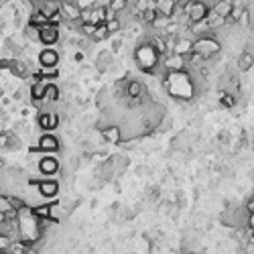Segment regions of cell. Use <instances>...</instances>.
<instances>
[{
    "label": "cell",
    "instance_id": "6da1fadb",
    "mask_svg": "<svg viewBox=\"0 0 254 254\" xmlns=\"http://www.w3.org/2000/svg\"><path fill=\"white\" fill-rule=\"evenodd\" d=\"M163 86L167 88L169 96L173 100H179V102L189 100L195 93V82L185 69L183 71H169L163 77Z\"/></svg>",
    "mask_w": 254,
    "mask_h": 254
},
{
    "label": "cell",
    "instance_id": "7a4b0ae2",
    "mask_svg": "<svg viewBox=\"0 0 254 254\" xmlns=\"http://www.w3.org/2000/svg\"><path fill=\"white\" fill-rule=\"evenodd\" d=\"M163 55H161V51H159L153 43L149 41H144L137 47L135 51V61L139 65V69L140 71H146V73H155L159 69V63H161Z\"/></svg>",
    "mask_w": 254,
    "mask_h": 254
},
{
    "label": "cell",
    "instance_id": "3957f363",
    "mask_svg": "<svg viewBox=\"0 0 254 254\" xmlns=\"http://www.w3.org/2000/svg\"><path fill=\"white\" fill-rule=\"evenodd\" d=\"M222 45L218 41V37L213 35V33H208V35H202V37H197L195 39V43H193V51L199 53L202 57H206V61L213 59L220 53Z\"/></svg>",
    "mask_w": 254,
    "mask_h": 254
},
{
    "label": "cell",
    "instance_id": "277c9868",
    "mask_svg": "<svg viewBox=\"0 0 254 254\" xmlns=\"http://www.w3.org/2000/svg\"><path fill=\"white\" fill-rule=\"evenodd\" d=\"M161 63L165 65L167 71H183V69L189 68V57L181 55V53H175V51H169L163 55Z\"/></svg>",
    "mask_w": 254,
    "mask_h": 254
},
{
    "label": "cell",
    "instance_id": "5b68a950",
    "mask_svg": "<svg viewBox=\"0 0 254 254\" xmlns=\"http://www.w3.org/2000/svg\"><path fill=\"white\" fill-rule=\"evenodd\" d=\"M59 39H61L59 24H53V23H49V24L41 26V43H43V45L51 47V45H55V43L59 41Z\"/></svg>",
    "mask_w": 254,
    "mask_h": 254
},
{
    "label": "cell",
    "instance_id": "8992f818",
    "mask_svg": "<svg viewBox=\"0 0 254 254\" xmlns=\"http://www.w3.org/2000/svg\"><path fill=\"white\" fill-rule=\"evenodd\" d=\"M37 124L43 130H53L59 126V114L57 112H49V110H41L37 114Z\"/></svg>",
    "mask_w": 254,
    "mask_h": 254
},
{
    "label": "cell",
    "instance_id": "52a82bcc",
    "mask_svg": "<svg viewBox=\"0 0 254 254\" xmlns=\"http://www.w3.org/2000/svg\"><path fill=\"white\" fill-rule=\"evenodd\" d=\"M37 144H39V149H41V153H57L59 146H61V144H59V139H57L55 135H51L49 130L45 132V135L39 137Z\"/></svg>",
    "mask_w": 254,
    "mask_h": 254
},
{
    "label": "cell",
    "instance_id": "ba28073f",
    "mask_svg": "<svg viewBox=\"0 0 254 254\" xmlns=\"http://www.w3.org/2000/svg\"><path fill=\"white\" fill-rule=\"evenodd\" d=\"M193 43H195V39H189V37H185L183 33H179V35L175 37V43H173V49H171V51L181 53V55L189 57L191 53H193Z\"/></svg>",
    "mask_w": 254,
    "mask_h": 254
},
{
    "label": "cell",
    "instance_id": "9c48e42d",
    "mask_svg": "<svg viewBox=\"0 0 254 254\" xmlns=\"http://www.w3.org/2000/svg\"><path fill=\"white\" fill-rule=\"evenodd\" d=\"M37 169H39V173L41 175H55V173L61 169V165H59V161L55 157H41L39 159V163H37Z\"/></svg>",
    "mask_w": 254,
    "mask_h": 254
},
{
    "label": "cell",
    "instance_id": "30bf717a",
    "mask_svg": "<svg viewBox=\"0 0 254 254\" xmlns=\"http://www.w3.org/2000/svg\"><path fill=\"white\" fill-rule=\"evenodd\" d=\"M61 10L65 12L68 21H82L84 8L77 4V0H61Z\"/></svg>",
    "mask_w": 254,
    "mask_h": 254
},
{
    "label": "cell",
    "instance_id": "8fae6325",
    "mask_svg": "<svg viewBox=\"0 0 254 254\" xmlns=\"http://www.w3.org/2000/svg\"><path fill=\"white\" fill-rule=\"evenodd\" d=\"M102 139L110 144H118L124 140V135H122V128L116 126V124H108L104 130H102Z\"/></svg>",
    "mask_w": 254,
    "mask_h": 254
},
{
    "label": "cell",
    "instance_id": "7c38bea8",
    "mask_svg": "<svg viewBox=\"0 0 254 254\" xmlns=\"http://www.w3.org/2000/svg\"><path fill=\"white\" fill-rule=\"evenodd\" d=\"M37 191L41 193L43 197H55L59 193V181L55 179H45V181H39L37 185Z\"/></svg>",
    "mask_w": 254,
    "mask_h": 254
},
{
    "label": "cell",
    "instance_id": "4fadbf2b",
    "mask_svg": "<svg viewBox=\"0 0 254 254\" xmlns=\"http://www.w3.org/2000/svg\"><path fill=\"white\" fill-rule=\"evenodd\" d=\"M59 59H61L59 51H55L53 47H47V49H43L41 53H39V57H37L39 65H57V63H59Z\"/></svg>",
    "mask_w": 254,
    "mask_h": 254
},
{
    "label": "cell",
    "instance_id": "5bb4252c",
    "mask_svg": "<svg viewBox=\"0 0 254 254\" xmlns=\"http://www.w3.org/2000/svg\"><path fill=\"white\" fill-rule=\"evenodd\" d=\"M177 6L179 4L175 2V0H155V8H157L159 15H165V17H171V19H173V15H175Z\"/></svg>",
    "mask_w": 254,
    "mask_h": 254
},
{
    "label": "cell",
    "instance_id": "9a60e30c",
    "mask_svg": "<svg viewBox=\"0 0 254 254\" xmlns=\"http://www.w3.org/2000/svg\"><path fill=\"white\" fill-rule=\"evenodd\" d=\"M211 10L222 19H228L232 15V10H234V2L232 0H218V2H213Z\"/></svg>",
    "mask_w": 254,
    "mask_h": 254
},
{
    "label": "cell",
    "instance_id": "2e32d148",
    "mask_svg": "<svg viewBox=\"0 0 254 254\" xmlns=\"http://www.w3.org/2000/svg\"><path fill=\"white\" fill-rule=\"evenodd\" d=\"M144 96V84L139 82V79H130L126 86V98L135 100V98H142Z\"/></svg>",
    "mask_w": 254,
    "mask_h": 254
},
{
    "label": "cell",
    "instance_id": "e0dca14e",
    "mask_svg": "<svg viewBox=\"0 0 254 254\" xmlns=\"http://www.w3.org/2000/svg\"><path fill=\"white\" fill-rule=\"evenodd\" d=\"M114 63V51H100V55L96 59V68L98 71H106Z\"/></svg>",
    "mask_w": 254,
    "mask_h": 254
},
{
    "label": "cell",
    "instance_id": "ac0fdd59",
    "mask_svg": "<svg viewBox=\"0 0 254 254\" xmlns=\"http://www.w3.org/2000/svg\"><path fill=\"white\" fill-rule=\"evenodd\" d=\"M252 65H254V51L246 49V51L240 53V57H238V69L240 71H248Z\"/></svg>",
    "mask_w": 254,
    "mask_h": 254
},
{
    "label": "cell",
    "instance_id": "d6986e66",
    "mask_svg": "<svg viewBox=\"0 0 254 254\" xmlns=\"http://www.w3.org/2000/svg\"><path fill=\"white\" fill-rule=\"evenodd\" d=\"M23 35L26 41H31V43H41V26H35V24H26L24 29H23Z\"/></svg>",
    "mask_w": 254,
    "mask_h": 254
},
{
    "label": "cell",
    "instance_id": "ffe728a7",
    "mask_svg": "<svg viewBox=\"0 0 254 254\" xmlns=\"http://www.w3.org/2000/svg\"><path fill=\"white\" fill-rule=\"evenodd\" d=\"M29 23L35 24V26H45V24L51 23V17L47 15V12H43V10H33L31 17H29Z\"/></svg>",
    "mask_w": 254,
    "mask_h": 254
},
{
    "label": "cell",
    "instance_id": "44dd1931",
    "mask_svg": "<svg viewBox=\"0 0 254 254\" xmlns=\"http://www.w3.org/2000/svg\"><path fill=\"white\" fill-rule=\"evenodd\" d=\"M59 98H61V92H59L57 84H49L45 90V96H43L45 104H55V102H59Z\"/></svg>",
    "mask_w": 254,
    "mask_h": 254
},
{
    "label": "cell",
    "instance_id": "7402d4cb",
    "mask_svg": "<svg viewBox=\"0 0 254 254\" xmlns=\"http://www.w3.org/2000/svg\"><path fill=\"white\" fill-rule=\"evenodd\" d=\"M110 35H112V33L108 31V24L102 23V24L96 26V31H93V35H92L90 39H92V41H96V43H98V41H104V39H108Z\"/></svg>",
    "mask_w": 254,
    "mask_h": 254
},
{
    "label": "cell",
    "instance_id": "603a6c76",
    "mask_svg": "<svg viewBox=\"0 0 254 254\" xmlns=\"http://www.w3.org/2000/svg\"><path fill=\"white\" fill-rule=\"evenodd\" d=\"M41 77H47V79H51V77H57V65H39V71H37Z\"/></svg>",
    "mask_w": 254,
    "mask_h": 254
},
{
    "label": "cell",
    "instance_id": "cb8c5ba5",
    "mask_svg": "<svg viewBox=\"0 0 254 254\" xmlns=\"http://www.w3.org/2000/svg\"><path fill=\"white\" fill-rule=\"evenodd\" d=\"M35 209V216L39 218V220H49L51 218V206H35L33 208Z\"/></svg>",
    "mask_w": 254,
    "mask_h": 254
},
{
    "label": "cell",
    "instance_id": "d4e9b609",
    "mask_svg": "<svg viewBox=\"0 0 254 254\" xmlns=\"http://www.w3.org/2000/svg\"><path fill=\"white\" fill-rule=\"evenodd\" d=\"M106 24H108V31H110L112 35H116V33H120V31H122V21H120V17H114V19H110V21L106 23Z\"/></svg>",
    "mask_w": 254,
    "mask_h": 254
},
{
    "label": "cell",
    "instance_id": "484cf974",
    "mask_svg": "<svg viewBox=\"0 0 254 254\" xmlns=\"http://www.w3.org/2000/svg\"><path fill=\"white\" fill-rule=\"evenodd\" d=\"M12 208V202H10V197H6V195H2L0 197V213H6V211H10Z\"/></svg>",
    "mask_w": 254,
    "mask_h": 254
},
{
    "label": "cell",
    "instance_id": "4316f807",
    "mask_svg": "<svg viewBox=\"0 0 254 254\" xmlns=\"http://www.w3.org/2000/svg\"><path fill=\"white\" fill-rule=\"evenodd\" d=\"M77 4L82 8H93L96 6V0H77Z\"/></svg>",
    "mask_w": 254,
    "mask_h": 254
},
{
    "label": "cell",
    "instance_id": "83f0119b",
    "mask_svg": "<svg viewBox=\"0 0 254 254\" xmlns=\"http://www.w3.org/2000/svg\"><path fill=\"white\" fill-rule=\"evenodd\" d=\"M10 202H12V206H15L17 209H21L23 206H26V204H24V199H19V197H10Z\"/></svg>",
    "mask_w": 254,
    "mask_h": 254
},
{
    "label": "cell",
    "instance_id": "f1b7e54d",
    "mask_svg": "<svg viewBox=\"0 0 254 254\" xmlns=\"http://www.w3.org/2000/svg\"><path fill=\"white\" fill-rule=\"evenodd\" d=\"M112 0H96V6H102V8H110Z\"/></svg>",
    "mask_w": 254,
    "mask_h": 254
},
{
    "label": "cell",
    "instance_id": "f546056e",
    "mask_svg": "<svg viewBox=\"0 0 254 254\" xmlns=\"http://www.w3.org/2000/svg\"><path fill=\"white\" fill-rule=\"evenodd\" d=\"M248 230L254 234V211H252L250 216H248Z\"/></svg>",
    "mask_w": 254,
    "mask_h": 254
},
{
    "label": "cell",
    "instance_id": "4dcf8cb0",
    "mask_svg": "<svg viewBox=\"0 0 254 254\" xmlns=\"http://www.w3.org/2000/svg\"><path fill=\"white\" fill-rule=\"evenodd\" d=\"M6 2H8V0H2V6H4V4H6Z\"/></svg>",
    "mask_w": 254,
    "mask_h": 254
},
{
    "label": "cell",
    "instance_id": "1f68e13d",
    "mask_svg": "<svg viewBox=\"0 0 254 254\" xmlns=\"http://www.w3.org/2000/svg\"><path fill=\"white\" fill-rule=\"evenodd\" d=\"M252 29H254V24H252Z\"/></svg>",
    "mask_w": 254,
    "mask_h": 254
},
{
    "label": "cell",
    "instance_id": "d6a6232c",
    "mask_svg": "<svg viewBox=\"0 0 254 254\" xmlns=\"http://www.w3.org/2000/svg\"><path fill=\"white\" fill-rule=\"evenodd\" d=\"M252 4H254V2H252Z\"/></svg>",
    "mask_w": 254,
    "mask_h": 254
}]
</instances>
